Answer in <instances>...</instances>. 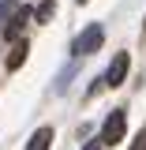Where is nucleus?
<instances>
[{
  "label": "nucleus",
  "mask_w": 146,
  "mask_h": 150,
  "mask_svg": "<svg viewBox=\"0 0 146 150\" xmlns=\"http://www.w3.org/2000/svg\"><path fill=\"white\" fill-rule=\"evenodd\" d=\"M101 41H105V26H101V23H90L83 34H75L71 53H75V56H90V53H97V49H101Z\"/></svg>",
  "instance_id": "obj_1"
},
{
  "label": "nucleus",
  "mask_w": 146,
  "mask_h": 150,
  "mask_svg": "<svg viewBox=\"0 0 146 150\" xmlns=\"http://www.w3.org/2000/svg\"><path fill=\"white\" fill-rule=\"evenodd\" d=\"M124 128H128L124 109H112L109 116H105V128H101V143H105V146H116V143L124 139Z\"/></svg>",
  "instance_id": "obj_2"
},
{
  "label": "nucleus",
  "mask_w": 146,
  "mask_h": 150,
  "mask_svg": "<svg viewBox=\"0 0 146 150\" xmlns=\"http://www.w3.org/2000/svg\"><path fill=\"white\" fill-rule=\"evenodd\" d=\"M128 68H131V56H128V53H116V56H112V64H109V71L101 75L105 86H120V83L128 79Z\"/></svg>",
  "instance_id": "obj_3"
},
{
  "label": "nucleus",
  "mask_w": 146,
  "mask_h": 150,
  "mask_svg": "<svg viewBox=\"0 0 146 150\" xmlns=\"http://www.w3.org/2000/svg\"><path fill=\"white\" fill-rule=\"evenodd\" d=\"M26 53H30V41H26V38H15V41L8 45L4 68H8V71H19V68H23V60H26Z\"/></svg>",
  "instance_id": "obj_4"
},
{
  "label": "nucleus",
  "mask_w": 146,
  "mask_h": 150,
  "mask_svg": "<svg viewBox=\"0 0 146 150\" xmlns=\"http://www.w3.org/2000/svg\"><path fill=\"white\" fill-rule=\"evenodd\" d=\"M49 143H53V128H37L34 135H30L26 150H49Z\"/></svg>",
  "instance_id": "obj_5"
},
{
  "label": "nucleus",
  "mask_w": 146,
  "mask_h": 150,
  "mask_svg": "<svg viewBox=\"0 0 146 150\" xmlns=\"http://www.w3.org/2000/svg\"><path fill=\"white\" fill-rule=\"evenodd\" d=\"M15 0H0V30H8V23H11V19H15Z\"/></svg>",
  "instance_id": "obj_6"
},
{
  "label": "nucleus",
  "mask_w": 146,
  "mask_h": 150,
  "mask_svg": "<svg viewBox=\"0 0 146 150\" xmlns=\"http://www.w3.org/2000/svg\"><path fill=\"white\" fill-rule=\"evenodd\" d=\"M53 11H56V4H53V0H41V8H37L34 15H37V23H49V19H53Z\"/></svg>",
  "instance_id": "obj_7"
},
{
  "label": "nucleus",
  "mask_w": 146,
  "mask_h": 150,
  "mask_svg": "<svg viewBox=\"0 0 146 150\" xmlns=\"http://www.w3.org/2000/svg\"><path fill=\"white\" fill-rule=\"evenodd\" d=\"M71 75H75V64H71V68H68L64 75H60V83H56V90H68V83H71Z\"/></svg>",
  "instance_id": "obj_8"
},
{
  "label": "nucleus",
  "mask_w": 146,
  "mask_h": 150,
  "mask_svg": "<svg viewBox=\"0 0 146 150\" xmlns=\"http://www.w3.org/2000/svg\"><path fill=\"white\" fill-rule=\"evenodd\" d=\"M131 150H146V131L139 135V139H135V143H131Z\"/></svg>",
  "instance_id": "obj_9"
},
{
  "label": "nucleus",
  "mask_w": 146,
  "mask_h": 150,
  "mask_svg": "<svg viewBox=\"0 0 146 150\" xmlns=\"http://www.w3.org/2000/svg\"><path fill=\"white\" fill-rule=\"evenodd\" d=\"M86 150H101V143H97V139H94V143H86Z\"/></svg>",
  "instance_id": "obj_10"
},
{
  "label": "nucleus",
  "mask_w": 146,
  "mask_h": 150,
  "mask_svg": "<svg viewBox=\"0 0 146 150\" xmlns=\"http://www.w3.org/2000/svg\"><path fill=\"white\" fill-rule=\"evenodd\" d=\"M79 4H86V0H79Z\"/></svg>",
  "instance_id": "obj_11"
}]
</instances>
